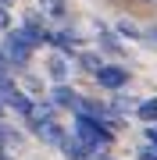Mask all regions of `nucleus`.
I'll return each instance as SVG.
<instances>
[{
  "label": "nucleus",
  "mask_w": 157,
  "mask_h": 160,
  "mask_svg": "<svg viewBox=\"0 0 157 160\" xmlns=\"http://www.w3.org/2000/svg\"><path fill=\"white\" fill-rule=\"evenodd\" d=\"M150 39H154V43H157V29H150Z\"/></svg>",
  "instance_id": "4468645a"
},
{
  "label": "nucleus",
  "mask_w": 157,
  "mask_h": 160,
  "mask_svg": "<svg viewBox=\"0 0 157 160\" xmlns=\"http://www.w3.org/2000/svg\"><path fill=\"white\" fill-rule=\"evenodd\" d=\"M97 82H100L104 89H122L125 82H128V71H125V68H114V64H100Z\"/></svg>",
  "instance_id": "7ed1b4c3"
},
{
  "label": "nucleus",
  "mask_w": 157,
  "mask_h": 160,
  "mask_svg": "<svg viewBox=\"0 0 157 160\" xmlns=\"http://www.w3.org/2000/svg\"><path fill=\"white\" fill-rule=\"evenodd\" d=\"M75 135L86 142L89 149H97V146H107L111 142V132H107V125H104V118H93V114H82L79 110V118H75Z\"/></svg>",
  "instance_id": "f257e3e1"
},
{
  "label": "nucleus",
  "mask_w": 157,
  "mask_h": 160,
  "mask_svg": "<svg viewBox=\"0 0 157 160\" xmlns=\"http://www.w3.org/2000/svg\"><path fill=\"white\" fill-rule=\"evenodd\" d=\"M50 75L61 82L64 75H68V61H64V57H50Z\"/></svg>",
  "instance_id": "0eeeda50"
},
{
  "label": "nucleus",
  "mask_w": 157,
  "mask_h": 160,
  "mask_svg": "<svg viewBox=\"0 0 157 160\" xmlns=\"http://www.w3.org/2000/svg\"><path fill=\"white\" fill-rule=\"evenodd\" d=\"M39 7H43L50 18H64V4H61V0H39Z\"/></svg>",
  "instance_id": "423d86ee"
},
{
  "label": "nucleus",
  "mask_w": 157,
  "mask_h": 160,
  "mask_svg": "<svg viewBox=\"0 0 157 160\" xmlns=\"http://www.w3.org/2000/svg\"><path fill=\"white\" fill-rule=\"evenodd\" d=\"M79 64H82V68H86V71H93V75L100 71V61L93 57V53H82V57H79Z\"/></svg>",
  "instance_id": "1a4fd4ad"
},
{
  "label": "nucleus",
  "mask_w": 157,
  "mask_h": 160,
  "mask_svg": "<svg viewBox=\"0 0 157 160\" xmlns=\"http://www.w3.org/2000/svg\"><path fill=\"white\" fill-rule=\"evenodd\" d=\"M0 71H7V61H4V53H0Z\"/></svg>",
  "instance_id": "ddd939ff"
},
{
  "label": "nucleus",
  "mask_w": 157,
  "mask_h": 160,
  "mask_svg": "<svg viewBox=\"0 0 157 160\" xmlns=\"http://www.w3.org/2000/svg\"><path fill=\"white\" fill-rule=\"evenodd\" d=\"M7 25H11V18H7V11L0 7V29H7Z\"/></svg>",
  "instance_id": "9b49d317"
},
{
  "label": "nucleus",
  "mask_w": 157,
  "mask_h": 160,
  "mask_svg": "<svg viewBox=\"0 0 157 160\" xmlns=\"http://www.w3.org/2000/svg\"><path fill=\"white\" fill-rule=\"evenodd\" d=\"M32 50H36V46L14 29V32H7V36H4V50H0V53H4V61H7V64H18V68H22V64H29Z\"/></svg>",
  "instance_id": "f03ea898"
},
{
  "label": "nucleus",
  "mask_w": 157,
  "mask_h": 160,
  "mask_svg": "<svg viewBox=\"0 0 157 160\" xmlns=\"http://www.w3.org/2000/svg\"><path fill=\"white\" fill-rule=\"evenodd\" d=\"M57 146L64 149V157H68V160H86V157H89V146L82 142L79 135H71V139H68V135H61V142H57Z\"/></svg>",
  "instance_id": "20e7f679"
},
{
  "label": "nucleus",
  "mask_w": 157,
  "mask_h": 160,
  "mask_svg": "<svg viewBox=\"0 0 157 160\" xmlns=\"http://www.w3.org/2000/svg\"><path fill=\"white\" fill-rule=\"evenodd\" d=\"M139 118L143 121H157V100H143L139 103Z\"/></svg>",
  "instance_id": "6e6552de"
},
{
  "label": "nucleus",
  "mask_w": 157,
  "mask_h": 160,
  "mask_svg": "<svg viewBox=\"0 0 157 160\" xmlns=\"http://www.w3.org/2000/svg\"><path fill=\"white\" fill-rule=\"evenodd\" d=\"M143 4H157V0H143Z\"/></svg>",
  "instance_id": "dca6fc26"
},
{
  "label": "nucleus",
  "mask_w": 157,
  "mask_h": 160,
  "mask_svg": "<svg viewBox=\"0 0 157 160\" xmlns=\"http://www.w3.org/2000/svg\"><path fill=\"white\" fill-rule=\"evenodd\" d=\"M50 100L57 103V107H79V96H75V89H68V86H57L50 92Z\"/></svg>",
  "instance_id": "39448f33"
},
{
  "label": "nucleus",
  "mask_w": 157,
  "mask_h": 160,
  "mask_svg": "<svg viewBox=\"0 0 157 160\" xmlns=\"http://www.w3.org/2000/svg\"><path fill=\"white\" fill-rule=\"evenodd\" d=\"M0 142H4V128H0Z\"/></svg>",
  "instance_id": "2eb2a0df"
},
{
  "label": "nucleus",
  "mask_w": 157,
  "mask_h": 160,
  "mask_svg": "<svg viewBox=\"0 0 157 160\" xmlns=\"http://www.w3.org/2000/svg\"><path fill=\"white\" fill-rule=\"evenodd\" d=\"M0 110H4V107H0Z\"/></svg>",
  "instance_id": "f3484780"
},
{
  "label": "nucleus",
  "mask_w": 157,
  "mask_h": 160,
  "mask_svg": "<svg viewBox=\"0 0 157 160\" xmlns=\"http://www.w3.org/2000/svg\"><path fill=\"white\" fill-rule=\"evenodd\" d=\"M146 135H150V142H154V149H157V128H150Z\"/></svg>",
  "instance_id": "f8f14e48"
},
{
  "label": "nucleus",
  "mask_w": 157,
  "mask_h": 160,
  "mask_svg": "<svg viewBox=\"0 0 157 160\" xmlns=\"http://www.w3.org/2000/svg\"><path fill=\"white\" fill-rule=\"evenodd\" d=\"M118 32H122V36H128V39H139V29H132L128 22H122V25H118Z\"/></svg>",
  "instance_id": "9d476101"
}]
</instances>
